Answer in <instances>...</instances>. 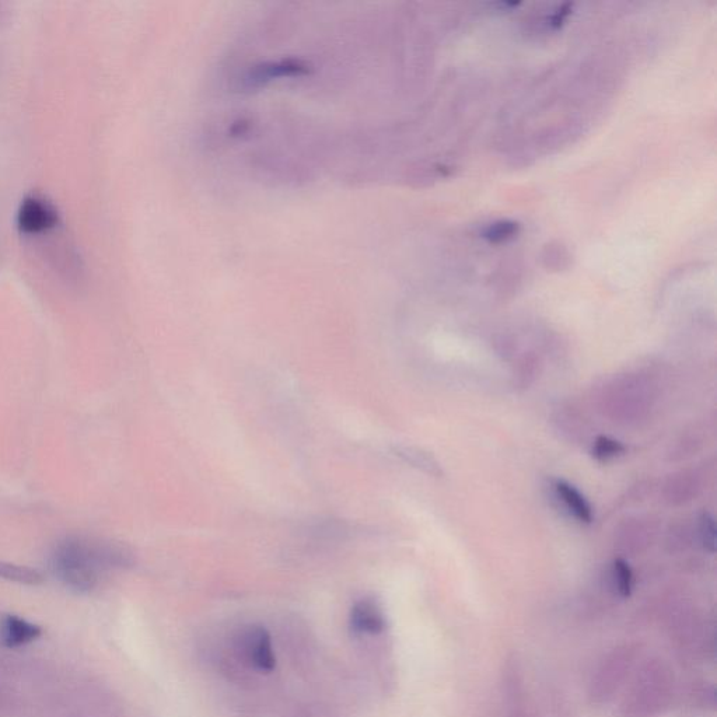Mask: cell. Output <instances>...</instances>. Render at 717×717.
I'll return each mask as SVG.
<instances>
[{"instance_id": "1", "label": "cell", "mask_w": 717, "mask_h": 717, "mask_svg": "<svg viewBox=\"0 0 717 717\" xmlns=\"http://www.w3.org/2000/svg\"><path fill=\"white\" fill-rule=\"evenodd\" d=\"M131 555L115 544H104L85 538H66L52 555L55 575L78 591H90L99 582L100 572L128 565Z\"/></svg>"}, {"instance_id": "2", "label": "cell", "mask_w": 717, "mask_h": 717, "mask_svg": "<svg viewBox=\"0 0 717 717\" xmlns=\"http://www.w3.org/2000/svg\"><path fill=\"white\" fill-rule=\"evenodd\" d=\"M240 659L255 670L271 673L276 667V656L272 638L261 625L244 626L236 639Z\"/></svg>"}, {"instance_id": "3", "label": "cell", "mask_w": 717, "mask_h": 717, "mask_svg": "<svg viewBox=\"0 0 717 717\" xmlns=\"http://www.w3.org/2000/svg\"><path fill=\"white\" fill-rule=\"evenodd\" d=\"M58 223V212L45 199L27 197L17 212V226L24 234H37L52 229Z\"/></svg>"}, {"instance_id": "4", "label": "cell", "mask_w": 717, "mask_h": 717, "mask_svg": "<svg viewBox=\"0 0 717 717\" xmlns=\"http://www.w3.org/2000/svg\"><path fill=\"white\" fill-rule=\"evenodd\" d=\"M352 631L358 635H379L386 629V617L372 598H363L352 607L349 617Z\"/></svg>"}, {"instance_id": "5", "label": "cell", "mask_w": 717, "mask_h": 717, "mask_svg": "<svg viewBox=\"0 0 717 717\" xmlns=\"http://www.w3.org/2000/svg\"><path fill=\"white\" fill-rule=\"evenodd\" d=\"M555 493L558 499L561 500L562 505L568 510L570 514L577 521L584 524H590L593 520V510H591L590 503L584 498L579 489L575 488L569 482L559 481L555 482Z\"/></svg>"}, {"instance_id": "6", "label": "cell", "mask_w": 717, "mask_h": 717, "mask_svg": "<svg viewBox=\"0 0 717 717\" xmlns=\"http://www.w3.org/2000/svg\"><path fill=\"white\" fill-rule=\"evenodd\" d=\"M41 633L43 631H41L40 626L30 624L26 619L10 615L5 621L3 642L8 647H19L40 638Z\"/></svg>"}, {"instance_id": "7", "label": "cell", "mask_w": 717, "mask_h": 717, "mask_svg": "<svg viewBox=\"0 0 717 717\" xmlns=\"http://www.w3.org/2000/svg\"><path fill=\"white\" fill-rule=\"evenodd\" d=\"M0 579L29 584V586H37L44 582V577L38 570L6 562H0Z\"/></svg>"}, {"instance_id": "8", "label": "cell", "mask_w": 717, "mask_h": 717, "mask_svg": "<svg viewBox=\"0 0 717 717\" xmlns=\"http://www.w3.org/2000/svg\"><path fill=\"white\" fill-rule=\"evenodd\" d=\"M612 582L619 596L629 597L633 587V572L629 563L624 559H615L612 566Z\"/></svg>"}, {"instance_id": "9", "label": "cell", "mask_w": 717, "mask_h": 717, "mask_svg": "<svg viewBox=\"0 0 717 717\" xmlns=\"http://www.w3.org/2000/svg\"><path fill=\"white\" fill-rule=\"evenodd\" d=\"M398 456L404 458L405 461H408V463L414 465V467H418L425 472H429V474H442V472H440L439 464L436 463L435 458L429 456V454L423 453L421 450L400 449L398 450Z\"/></svg>"}, {"instance_id": "10", "label": "cell", "mask_w": 717, "mask_h": 717, "mask_svg": "<svg viewBox=\"0 0 717 717\" xmlns=\"http://www.w3.org/2000/svg\"><path fill=\"white\" fill-rule=\"evenodd\" d=\"M624 444L617 442V440L610 439V437L601 436L598 437L596 443H594L593 456L598 460H611V458L621 456L624 453Z\"/></svg>"}, {"instance_id": "11", "label": "cell", "mask_w": 717, "mask_h": 717, "mask_svg": "<svg viewBox=\"0 0 717 717\" xmlns=\"http://www.w3.org/2000/svg\"><path fill=\"white\" fill-rule=\"evenodd\" d=\"M699 535H701V541L703 548L708 549L710 552H715L716 548V527L715 520L710 516L709 513H703L701 517V524H699Z\"/></svg>"}, {"instance_id": "12", "label": "cell", "mask_w": 717, "mask_h": 717, "mask_svg": "<svg viewBox=\"0 0 717 717\" xmlns=\"http://www.w3.org/2000/svg\"><path fill=\"white\" fill-rule=\"evenodd\" d=\"M513 230L514 227L512 225L502 223V225L492 227V229L489 230L488 236L491 237L492 240L505 239L507 234L513 233Z\"/></svg>"}]
</instances>
